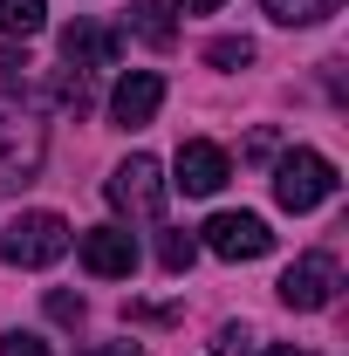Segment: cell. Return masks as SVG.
Returning a JSON list of instances; mask_svg holds the SVG:
<instances>
[{"label": "cell", "mask_w": 349, "mask_h": 356, "mask_svg": "<svg viewBox=\"0 0 349 356\" xmlns=\"http://www.w3.org/2000/svg\"><path fill=\"white\" fill-rule=\"evenodd\" d=\"M69 254V220L62 213H21L0 233V261L7 267H48Z\"/></svg>", "instance_id": "6da1fadb"}, {"label": "cell", "mask_w": 349, "mask_h": 356, "mask_svg": "<svg viewBox=\"0 0 349 356\" xmlns=\"http://www.w3.org/2000/svg\"><path fill=\"white\" fill-rule=\"evenodd\" d=\"M274 199H281L288 213L329 206V199H336V165H329L322 151H288V158L274 165Z\"/></svg>", "instance_id": "7a4b0ae2"}, {"label": "cell", "mask_w": 349, "mask_h": 356, "mask_svg": "<svg viewBox=\"0 0 349 356\" xmlns=\"http://www.w3.org/2000/svg\"><path fill=\"white\" fill-rule=\"evenodd\" d=\"M110 206L117 213H131V220H158V206H165V172H158V158H144V151H131L117 172H110Z\"/></svg>", "instance_id": "3957f363"}, {"label": "cell", "mask_w": 349, "mask_h": 356, "mask_svg": "<svg viewBox=\"0 0 349 356\" xmlns=\"http://www.w3.org/2000/svg\"><path fill=\"white\" fill-rule=\"evenodd\" d=\"M206 247L219 261H261V254H274V233H267L261 213H213L206 220Z\"/></svg>", "instance_id": "277c9868"}, {"label": "cell", "mask_w": 349, "mask_h": 356, "mask_svg": "<svg viewBox=\"0 0 349 356\" xmlns=\"http://www.w3.org/2000/svg\"><path fill=\"white\" fill-rule=\"evenodd\" d=\"M281 302L302 309V315L329 309V302H336V261H329V254H302V261L281 274Z\"/></svg>", "instance_id": "5b68a950"}, {"label": "cell", "mask_w": 349, "mask_h": 356, "mask_svg": "<svg viewBox=\"0 0 349 356\" xmlns=\"http://www.w3.org/2000/svg\"><path fill=\"white\" fill-rule=\"evenodd\" d=\"M172 185L185 192V199H213L219 185L233 178V165H226V151L219 144H206V137H192V144H178V165H172Z\"/></svg>", "instance_id": "8992f818"}, {"label": "cell", "mask_w": 349, "mask_h": 356, "mask_svg": "<svg viewBox=\"0 0 349 356\" xmlns=\"http://www.w3.org/2000/svg\"><path fill=\"white\" fill-rule=\"evenodd\" d=\"M158 103H165V76H158V69H131L124 83L110 89V117H117L124 131L151 124V117H158Z\"/></svg>", "instance_id": "52a82bcc"}, {"label": "cell", "mask_w": 349, "mask_h": 356, "mask_svg": "<svg viewBox=\"0 0 349 356\" xmlns=\"http://www.w3.org/2000/svg\"><path fill=\"white\" fill-rule=\"evenodd\" d=\"M62 55H69L76 69H110V62L124 55V35L103 28V21H69V28H62Z\"/></svg>", "instance_id": "ba28073f"}, {"label": "cell", "mask_w": 349, "mask_h": 356, "mask_svg": "<svg viewBox=\"0 0 349 356\" xmlns=\"http://www.w3.org/2000/svg\"><path fill=\"white\" fill-rule=\"evenodd\" d=\"M83 267L103 274V281H117V274L137 267V240L124 233V226H96V233H83Z\"/></svg>", "instance_id": "9c48e42d"}, {"label": "cell", "mask_w": 349, "mask_h": 356, "mask_svg": "<svg viewBox=\"0 0 349 356\" xmlns=\"http://www.w3.org/2000/svg\"><path fill=\"white\" fill-rule=\"evenodd\" d=\"M35 165H42V131H35L28 117H7V110H0V172L28 185Z\"/></svg>", "instance_id": "30bf717a"}, {"label": "cell", "mask_w": 349, "mask_h": 356, "mask_svg": "<svg viewBox=\"0 0 349 356\" xmlns=\"http://www.w3.org/2000/svg\"><path fill=\"white\" fill-rule=\"evenodd\" d=\"M131 35H137V42H151V48H172L178 42L172 7H165V0H131Z\"/></svg>", "instance_id": "8fae6325"}, {"label": "cell", "mask_w": 349, "mask_h": 356, "mask_svg": "<svg viewBox=\"0 0 349 356\" xmlns=\"http://www.w3.org/2000/svg\"><path fill=\"white\" fill-rule=\"evenodd\" d=\"M42 0H0V35H21V42H28V35H42Z\"/></svg>", "instance_id": "7c38bea8"}, {"label": "cell", "mask_w": 349, "mask_h": 356, "mask_svg": "<svg viewBox=\"0 0 349 356\" xmlns=\"http://www.w3.org/2000/svg\"><path fill=\"white\" fill-rule=\"evenodd\" d=\"M274 21H288V28H302V21H329L343 0H261Z\"/></svg>", "instance_id": "4fadbf2b"}, {"label": "cell", "mask_w": 349, "mask_h": 356, "mask_svg": "<svg viewBox=\"0 0 349 356\" xmlns=\"http://www.w3.org/2000/svg\"><path fill=\"white\" fill-rule=\"evenodd\" d=\"M192 261H199V240H192L185 226H172V233L158 240V267H165V274H185Z\"/></svg>", "instance_id": "5bb4252c"}, {"label": "cell", "mask_w": 349, "mask_h": 356, "mask_svg": "<svg viewBox=\"0 0 349 356\" xmlns=\"http://www.w3.org/2000/svg\"><path fill=\"white\" fill-rule=\"evenodd\" d=\"M206 62H213V69H247V62H254V42H247V35H226V42L206 48Z\"/></svg>", "instance_id": "9a60e30c"}, {"label": "cell", "mask_w": 349, "mask_h": 356, "mask_svg": "<svg viewBox=\"0 0 349 356\" xmlns=\"http://www.w3.org/2000/svg\"><path fill=\"white\" fill-rule=\"evenodd\" d=\"M213 356H254V336H247L240 322H226V329L213 336Z\"/></svg>", "instance_id": "2e32d148"}, {"label": "cell", "mask_w": 349, "mask_h": 356, "mask_svg": "<svg viewBox=\"0 0 349 356\" xmlns=\"http://www.w3.org/2000/svg\"><path fill=\"white\" fill-rule=\"evenodd\" d=\"M0 356H55L42 336H28V329H14V336H0Z\"/></svg>", "instance_id": "e0dca14e"}, {"label": "cell", "mask_w": 349, "mask_h": 356, "mask_svg": "<svg viewBox=\"0 0 349 356\" xmlns=\"http://www.w3.org/2000/svg\"><path fill=\"white\" fill-rule=\"evenodd\" d=\"M48 315L76 329V322H83V295H48Z\"/></svg>", "instance_id": "ac0fdd59"}, {"label": "cell", "mask_w": 349, "mask_h": 356, "mask_svg": "<svg viewBox=\"0 0 349 356\" xmlns=\"http://www.w3.org/2000/svg\"><path fill=\"white\" fill-rule=\"evenodd\" d=\"M83 356H144L137 343H103V350H83Z\"/></svg>", "instance_id": "d6986e66"}, {"label": "cell", "mask_w": 349, "mask_h": 356, "mask_svg": "<svg viewBox=\"0 0 349 356\" xmlns=\"http://www.w3.org/2000/svg\"><path fill=\"white\" fill-rule=\"evenodd\" d=\"M172 7H185V14H213L219 0H172Z\"/></svg>", "instance_id": "ffe728a7"}, {"label": "cell", "mask_w": 349, "mask_h": 356, "mask_svg": "<svg viewBox=\"0 0 349 356\" xmlns=\"http://www.w3.org/2000/svg\"><path fill=\"white\" fill-rule=\"evenodd\" d=\"M261 356H308L302 343H274V350H261Z\"/></svg>", "instance_id": "44dd1931"}]
</instances>
